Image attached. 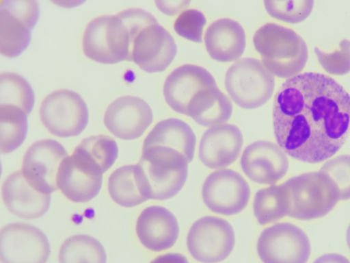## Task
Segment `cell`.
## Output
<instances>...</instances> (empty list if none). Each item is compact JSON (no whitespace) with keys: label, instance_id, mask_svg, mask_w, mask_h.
I'll return each instance as SVG.
<instances>
[{"label":"cell","instance_id":"4316f807","mask_svg":"<svg viewBox=\"0 0 350 263\" xmlns=\"http://www.w3.org/2000/svg\"><path fill=\"white\" fill-rule=\"evenodd\" d=\"M102 244L88 235H75L65 240L59 252V263H106Z\"/></svg>","mask_w":350,"mask_h":263},{"label":"cell","instance_id":"277c9868","mask_svg":"<svg viewBox=\"0 0 350 263\" xmlns=\"http://www.w3.org/2000/svg\"><path fill=\"white\" fill-rule=\"evenodd\" d=\"M138 164L148 185L151 199L165 200L174 197L187 178V160L170 147L157 145L142 148Z\"/></svg>","mask_w":350,"mask_h":263},{"label":"cell","instance_id":"ffe728a7","mask_svg":"<svg viewBox=\"0 0 350 263\" xmlns=\"http://www.w3.org/2000/svg\"><path fill=\"white\" fill-rule=\"evenodd\" d=\"M135 228L140 242L153 251L171 248L179 235L176 216L169 210L159 205L145 208L137 220Z\"/></svg>","mask_w":350,"mask_h":263},{"label":"cell","instance_id":"836d02e7","mask_svg":"<svg viewBox=\"0 0 350 263\" xmlns=\"http://www.w3.org/2000/svg\"><path fill=\"white\" fill-rule=\"evenodd\" d=\"M206 22V17L201 11L188 9L183 11L176 18L174 29L179 36L196 42H201Z\"/></svg>","mask_w":350,"mask_h":263},{"label":"cell","instance_id":"9c48e42d","mask_svg":"<svg viewBox=\"0 0 350 263\" xmlns=\"http://www.w3.org/2000/svg\"><path fill=\"white\" fill-rule=\"evenodd\" d=\"M40 15L34 0H3L0 5V53L19 55L31 41V31Z\"/></svg>","mask_w":350,"mask_h":263},{"label":"cell","instance_id":"8d00e7d4","mask_svg":"<svg viewBox=\"0 0 350 263\" xmlns=\"http://www.w3.org/2000/svg\"><path fill=\"white\" fill-rule=\"evenodd\" d=\"M313 263H350V262L340 254L327 253L316 259Z\"/></svg>","mask_w":350,"mask_h":263},{"label":"cell","instance_id":"6da1fadb","mask_svg":"<svg viewBox=\"0 0 350 263\" xmlns=\"http://www.w3.org/2000/svg\"><path fill=\"white\" fill-rule=\"evenodd\" d=\"M273 125L278 145L288 155L323 162L340 150L350 134V95L324 74H298L275 94Z\"/></svg>","mask_w":350,"mask_h":263},{"label":"cell","instance_id":"8992f818","mask_svg":"<svg viewBox=\"0 0 350 263\" xmlns=\"http://www.w3.org/2000/svg\"><path fill=\"white\" fill-rule=\"evenodd\" d=\"M225 86L237 105L254 109L262 106L271 97L275 79L259 60L243 58L227 70Z\"/></svg>","mask_w":350,"mask_h":263},{"label":"cell","instance_id":"ba28073f","mask_svg":"<svg viewBox=\"0 0 350 263\" xmlns=\"http://www.w3.org/2000/svg\"><path fill=\"white\" fill-rule=\"evenodd\" d=\"M103 173L98 163L77 145L59 167L57 186L69 200L87 202L98 194Z\"/></svg>","mask_w":350,"mask_h":263},{"label":"cell","instance_id":"1f68e13d","mask_svg":"<svg viewBox=\"0 0 350 263\" xmlns=\"http://www.w3.org/2000/svg\"><path fill=\"white\" fill-rule=\"evenodd\" d=\"M320 171L336 184L339 200L350 199V155H340L325 162Z\"/></svg>","mask_w":350,"mask_h":263},{"label":"cell","instance_id":"8fae6325","mask_svg":"<svg viewBox=\"0 0 350 263\" xmlns=\"http://www.w3.org/2000/svg\"><path fill=\"white\" fill-rule=\"evenodd\" d=\"M257 252L263 263H306L310 243L301 228L290 223H280L261 232Z\"/></svg>","mask_w":350,"mask_h":263},{"label":"cell","instance_id":"ac0fdd59","mask_svg":"<svg viewBox=\"0 0 350 263\" xmlns=\"http://www.w3.org/2000/svg\"><path fill=\"white\" fill-rule=\"evenodd\" d=\"M217 86L213 76L204 68L183 64L172 71L164 82L166 103L175 112L187 115L191 98L200 90Z\"/></svg>","mask_w":350,"mask_h":263},{"label":"cell","instance_id":"603a6c76","mask_svg":"<svg viewBox=\"0 0 350 263\" xmlns=\"http://www.w3.org/2000/svg\"><path fill=\"white\" fill-rule=\"evenodd\" d=\"M108 191L113 201L122 207H133L150 199L148 185L138 164L115 170L108 179Z\"/></svg>","mask_w":350,"mask_h":263},{"label":"cell","instance_id":"5bb4252c","mask_svg":"<svg viewBox=\"0 0 350 263\" xmlns=\"http://www.w3.org/2000/svg\"><path fill=\"white\" fill-rule=\"evenodd\" d=\"M202 195L205 205L212 212L232 215L246 207L250 188L239 173L231 169H221L213 172L206 178Z\"/></svg>","mask_w":350,"mask_h":263},{"label":"cell","instance_id":"d6986e66","mask_svg":"<svg viewBox=\"0 0 350 263\" xmlns=\"http://www.w3.org/2000/svg\"><path fill=\"white\" fill-rule=\"evenodd\" d=\"M243 138L239 128L232 124H221L206 130L199 145V158L210 168L230 165L239 155Z\"/></svg>","mask_w":350,"mask_h":263},{"label":"cell","instance_id":"2e32d148","mask_svg":"<svg viewBox=\"0 0 350 263\" xmlns=\"http://www.w3.org/2000/svg\"><path fill=\"white\" fill-rule=\"evenodd\" d=\"M153 119L150 105L142 99L131 95L113 101L104 115V123L115 136L123 140L140 137Z\"/></svg>","mask_w":350,"mask_h":263},{"label":"cell","instance_id":"52a82bcc","mask_svg":"<svg viewBox=\"0 0 350 263\" xmlns=\"http://www.w3.org/2000/svg\"><path fill=\"white\" fill-rule=\"evenodd\" d=\"M42 123L54 136L61 138L80 134L88 123V110L76 92L60 89L48 95L40 108Z\"/></svg>","mask_w":350,"mask_h":263},{"label":"cell","instance_id":"7c38bea8","mask_svg":"<svg viewBox=\"0 0 350 263\" xmlns=\"http://www.w3.org/2000/svg\"><path fill=\"white\" fill-rule=\"evenodd\" d=\"M50 251L47 237L36 227L14 223L1 229V263H46Z\"/></svg>","mask_w":350,"mask_h":263},{"label":"cell","instance_id":"4dcf8cb0","mask_svg":"<svg viewBox=\"0 0 350 263\" xmlns=\"http://www.w3.org/2000/svg\"><path fill=\"white\" fill-rule=\"evenodd\" d=\"M78 146L98 163L104 173L112 166L118 155L116 142L108 136L96 135L85 138Z\"/></svg>","mask_w":350,"mask_h":263},{"label":"cell","instance_id":"7a4b0ae2","mask_svg":"<svg viewBox=\"0 0 350 263\" xmlns=\"http://www.w3.org/2000/svg\"><path fill=\"white\" fill-rule=\"evenodd\" d=\"M262 63L273 75L290 78L304 68L308 57L307 45L295 31L276 23L259 27L253 36Z\"/></svg>","mask_w":350,"mask_h":263},{"label":"cell","instance_id":"e575fe53","mask_svg":"<svg viewBox=\"0 0 350 263\" xmlns=\"http://www.w3.org/2000/svg\"><path fill=\"white\" fill-rule=\"evenodd\" d=\"M190 3L188 0H157L155 4L158 9L167 15H174L184 11Z\"/></svg>","mask_w":350,"mask_h":263},{"label":"cell","instance_id":"83f0119b","mask_svg":"<svg viewBox=\"0 0 350 263\" xmlns=\"http://www.w3.org/2000/svg\"><path fill=\"white\" fill-rule=\"evenodd\" d=\"M34 101L33 90L24 77L15 73L0 74V105H15L29 114Z\"/></svg>","mask_w":350,"mask_h":263},{"label":"cell","instance_id":"484cf974","mask_svg":"<svg viewBox=\"0 0 350 263\" xmlns=\"http://www.w3.org/2000/svg\"><path fill=\"white\" fill-rule=\"evenodd\" d=\"M27 114L21 108L0 105V151L9 153L24 142L27 132Z\"/></svg>","mask_w":350,"mask_h":263},{"label":"cell","instance_id":"f1b7e54d","mask_svg":"<svg viewBox=\"0 0 350 263\" xmlns=\"http://www.w3.org/2000/svg\"><path fill=\"white\" fill-rule=\"evenodd\" d=\"M255 217L260 225H266L286 216L281 184L258 190L253 203Z\"/></svg>","mask_w":350,"mask_h":263},{"label":"cell","instance_id":"9a60e30c","mask_svg":"<svg viewBox=\"0 0 350 263\" xmlns=\"http://www.w3.org/2000/svg\"><path fill=\"white\" fill-rule=\"evenodd\" d=\"M177 53L174 39L159 23L142 28L134 36L130 61L147 73L165 70Z\"/></svg>","mask_w":350,"mask_h":263},{"label":"cell","instance_id":"7402d4cb","mask_svg":"<svg viewBox=\"0 0 350 263\" xmlns=\"http://www.w3.org/2000/svg\"><path fill=\"white\" fill-rule=\"evenodd\" d=\"M204 42L207 52L213 60L232 62L243 53L246 43L245 31L235 20L219 18L207 27Z\"/></svg>","mask_w":350,"mask_h":263},{"label":"cell","instance_id":"44dd1931","mask_svg":"<svg viewBox=\"0 0 350 263\" xmlns=\"http://www.w3.org/2000/svg\"><path fill=\"white\" fill-rule=\"evenodd\" d=\"M1 194L8 210L14 215L27 219L43 216L51 203V195L41 193L31 187L22 171L8 175L3 183Z\"/></svg>","mask_w":350,"mask_h":263},{"label":"cell","instance_id":"d4e9b609","mask_svg":"<svg viewBox=\"0 0 350 263\" xmlns=\"http://www.w3.org/2000/svg\"><path fill=\"white\" fill-rule=\"evenodd\" d=\"M196 138L191 127L180 119L169 118L159 121L146 137L142 148L165 146L181 153L188 162L194 155Z\"/></svg>","mask_w":350,"mask_h":263},{"label":"cell","instance_id":"d6a6232c","mask_svg":"<svg viewBox=\"0 0 350 263\" xmlns=\"http://www.w3.org/2000/svg\"><path fill=\"white\" fill-rule=\"evenodd\" d=\"M314 52L319 64L328 73L343 75L350 72V40H342L340 48L334 52H325L317 47Z\"/></svg>","mask_w":350,"mask_h":263},{"label":"cell","instance_id":"3957f363","mask_svg":"<svg viewBox=\"0 0 350 263\" xmlns=\"http://www.w3.org/2000/svg\"><path fill=\"white\" fill-rule=\"evenodd\" d=\"M281 186L286 216L299 220L324 216L339 200L336 184L320 171L293 177Z\"/></svg>","mask_w":350,"mask_h":263},{"label":"cell","instance_id":"cb8c5ba5","mask_svg":"<svg viewBox=\"0 0 350 263\" xmlns=\"http://www.w3.org/2000/svg\"><path fill=\"white\" fill-rule=\"evenodd\" d=\"M232 112L231 101L217 86H215L199 90L191 98L187 116L199 125L213 127L228 121Z\"/></svg>","mask_w":350,"mask_h":263},{"label":"cell","instance_id":"30bf717a","mask_svg":"<svg viewBox=\"0 0 350 263\" xmlns=\"http://www.w3.org/2000/svg\"><path fill=\"white\" fill-rule=\"evenodd\" d=\"M235 243L232 225L226 220L206 216L189 229L187 246L191 256L202 263H217L232 252Z\"/></svg>","mask_w":350,"mask_h":263},{"label":"cell","instance_id":"5b68a950","mask_svg":"<svg viewBox=\"0 0 350 263\" xmlns=\"http://www.w3.org/2000/svg\"><path fill=\"white\" fill-rule=\"evenodd\" d=\"M83 50L88 58L103 64L130 61V29L120 13L90 21L83 33Z\"/></svg>","mask_w":350,"mask_h":263},{"label":"cell","instance_id":"e0dca14e","mask_svg":"<svg viewBox=\"0 0 350 263\" xmlns=\"http://www.w3.org/2000/svg\"><path fill=\"white\" fill-rule=\"evenodd\" d=\"M241 166L243 173L252 181L271 185L286 175L288 160L285 152L275 144L258 140L244 149Z\"/></svg>","mask_w":350,"mask_h":263},{"label":"cell","instance_id":"74e56055","mask_svg":"<svg viewBox=\"0 0 350 263\" xmlns=\"http://www.w3.org/2000/svg\"><path fill=\"white\" fill-rule=\"evenodd\" d=\"M347 242L350 249V225H349L347 231Z\"/></svg>","mask_w":350,"mask_h":263},{"label":"cell","instance_id":"d590c367","mask_svg":"<svg viewBox=\"0 0 350 263\" xmlns=\"http://www.w3.org/2000/svg\"><path fill=\"white\" fill-rule=\"evenodd\" d=\"M150 263H189V262L183 254L170 253L156 257Z\"/></svg>","mask_w":350,"mask_h":263},{"label":"cell","instance_id":"4fadbf2b","mask_svg":"<svg viewBox=\"0 0 350 263\" xmlns=\"http://www.w3.org/2000/svg\"><path fill=\"white\" fill-rule=\"evenodd\" d=\"M67 155L64 147L55 140L36 141L23 156L22 172L25 179L38 192L50 195L58 188L59 167Z\"/></svg>","mask_w":350,"mask_h":263},{"label":"cell","instance_id":"f546056e","mask_svg":"<svg viewBox=\"0 0 350 263\" xmlns=\"http://www.w3.org/2000/svg\"><path fill=\"white\" fill-rule=\"evenodd\" d=\"M265 8L272 17L290 23L305 20L312 12V0H265Z\"/></svg>","mask_w":350,"mask_h":263}]
</instances>
